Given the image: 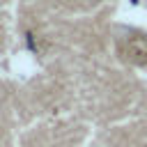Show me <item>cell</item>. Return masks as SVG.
Wrapping results in <instances>:
<instances>
[{
	"label": "cell",
	"mask_w": 147,
	"mask_h": 147,
	"mask_svg": "<svg viewBox=\"0 0 147 147\" xmlns=\"http://www.w3.org/2000/svg\"><path fill=\"white\" fill-rule=\"evenodd\" d=\"M126 57H131L138 64H147V34L129 37V41H126Z\"/></svg>",
	"instance_id": "cell-1"
}]
</instances>
